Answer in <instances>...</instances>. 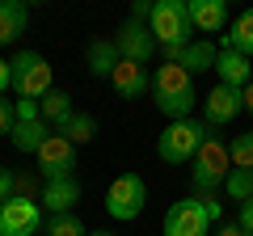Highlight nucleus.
Here are the masks:
<instances>
[{"instance_id": "7", "label": "nucleus", "mask_w": 253, "mask_h": 236, "mask_svg": "<svg viewBox=\"0 0 253 236\" xmlns=\"http://www.w3.org/2000/svg\"><path fill=\"white\" fill-rule=\"evenodd\" d=\"M211 211L203 207V198H177L169 211H165V224H161V236H211Z\"/></svg>"}, {"instance_id": "9", "label": "nucleus", "mask_w": 253, "mask_h": 236, "mask_svg": "<svg viewBox=\"0 0 253 236\" xmlns=\"http://www.w3.org/2000/svg\"><path fill=\"white\" fill-rule=\"evenodd\" d=\"M38 228H42V207H38V198L17 194V198H9L0 207V236H34Z\"/></svg>"}, {"instance_id": "13", "label": "nucleus", "mask_w": 253, "mask_h": 236, "mask_svg": "<svg viewBox=\"0 0 253 236\" xmlns=\"http://www.w3.org/2000/svg\"><path fill=\"white\" fill-rule=\"evenodd\" d=\"M76 202H81V182L76 177H59V182L42 186V211H51V215H72Z\"/></svg>"}, {"instance_id": "6", "label": "nucleus", "mask_w": 253, "mask_h": 236, "mask_svg": "<svg viewBox=\"0 0 253 236\" xmlns=\"http://www.w3.org/2000/svg\"><path fill=\"white\" fill-rule=\"evenodd\" d=\"M148 207V182L139 177V173H118L114 182H110L106 190V211L110 219H118V224H131V219H139Z\"/></svg>"}, {"instance_id": "4", "label": "nucleus", "mask_w": 253, "mask_h": 236, "mask_svg": "<svg viewBox=\"0 0 253 236\" xmlns=\"http://www.w3.org/2000/svg\"><path fill=\"white\" fill-rule=\"evenodd\" d=\"M148 30H152L156 42H177V46H190L194 42V26H190V4L186 0H152V17H148Z\"/></svg>"}, {"instance_id": "27", "label": "nucleus", "mask_w": 253, "mask_h": 236, "mask_svg": "<svg viewBox=\"0 0 253 236\" xmlns=\"http://www.w3.org/2000/svg\"><path fill=\"white\" fill-rule=\"evenodd\" d=\"M13 127H17V101L0 97V135H13Z\"/></svg>"}, {"instance_id": "26", "label": "nucleus", "mask_w": 253, "mask_h": 236, "mask_svg": "<svg viewBox=\"0 0 253 236\" xmlns=\"http://www.w3.org/2000/svg\"><path fill=\"white\" fill-rule=\"evenodd\" d=\"M9 198H17V173H13L9 164H0V207Z\"/></svg>"}, {"instance_id": "10", "label": "nucleus", "mask_w": 253, "mask_h": 236, "mask_svg": "<svg viewBox=\"0 0 253 236\" xmlns=\"http://www.w3.org/2000/svg\"><path fill=\"white\" fill-rule=\"evenodd\" d=\"M38 173L46 182H59V177H76V144H68L63 135H51L38 148Z\"/></svg>"}, {"instance_id": "14", "label": "nucleus", "mask_w": 253, "mask_h": 236, "mask_svg": "<svg viewBox=\"0 0 253 236\" xmlns=\"http://www.w3.org/2000/svg\"><path fill=\"white\" fill-rule=\"evenodd\" d=\"M190 4V26L199 34H219L228 26V4L224 0H186Z\"/></svg>"}, {"instance_id": "24", "label": "nucleus", "mask_w": 253, "mask_h": 236, "mask_svg": "<svg viewBox=\"0 0 253 236\" xmlns=\"http://www.w3.org/2000/svg\"><path fill=\"white\" fill-rule=\"evenodd\" d=\"M46 236H89V228L81 224V215H51L46 219Z\"/></svg>"}, {"instance_id": "19", "label": "nucleus", "mask_w": 253, "mask_h": 236, "mask_svg": "<svg viewBox=\"0 0 253 236\" xmlns=\"http://www.w3.org/2000/svg\"><path fill=\"white\" fill-rule=\"evenodd\" d=\"M26 21H30V9L21 0H0V46L17 42L26 34Z\"/></svg>"}, {"instance_id": "23", "label": "nucleus", "mask_w": 253, "mask_h": 236, "mask_svg": "<svg viewBox=\"0 0 253 236\" xmlns=\"http://www.w3.org/2000/svg\"><path fill=\"white\" fill-rule=\"evenodd\" d=\"M224 194L241 207V202L253 198V169H232L228 173V182H224Z\"/></svg>"}, {"instance_id": "15", "label": "nucleus", "mask_w": 253, "mask_h": 236, "mask_svg": "<svg viewBox=\"0 0 253 236\" xmlns=\"http://www.w3.org/2000/svg\"><path fill=\"white\" fill-rule=\"evenodd\" d=\"M215 76H219V84H228V89H249L253 84V64L241 51H219Z\"/></svg>"}, {"instance_id": "29", "label": "nucleus", "mask_w": 253, "mask_h": 236, "mask_svg": "<svg viewBox=\"0 0 253 236\" xmlns=\"http://www.w3.org/2000/svg\"><path fill=\"white\" fill-rule=\"evenodd\" d=\"M236 224H241V232H245V236H253V198L236 207Z\"/></svg>"}, {"instance_id": "28", "label": "nucleus", "mask_w": 253, "mask_h": 236, "mask_svg": "<svg viewBox=\"0 0 253 236\" xmlns=\"http://www.w3.org/2000/svg\"><path fill=\"white\" fill-rule=\"evenodd\" d=\"M34 118H42V106L30 97H17V122H34Z\"/></svg>"}, {"instance_id": "33", "label": "nucleus", "mask_w": 253, "mask_h": 236, "mask_svg": "<svg viewBox=\"0 0 253 236\" xmlns=\"http://www.w3.org/2000/svg\"><path fill=\"white\" fill-rule=\"evenodd\" d=\"M245 114L253 118V84H249V89H245Z\"/></svg>"}, {"instance_id": "3", "label": "nucleus", "mask_w": 253, "mask_h": 236, "mask_svg": "<svg viewBox=\"0 0 253 236\" xmlns=\"http://www.w3.org/2000/svg\"><path fill=\"white\" fill-rule=\"evenodd\" d=\"M190 164H194V169H190V186H194V194H219V190H224V182H228V173H232L228 144L211 135Z\"/></svg>"}, {"instance_id": "32", "label": "nucleus", "mask_w": 253, "mask_h": 236, "mask_svg": "<svg viewBox=\"0 0 253 236\" xmlns=\"http://www.w3.org/2000/svg\"><path fill=\"white\" fill-rule=\"evenodd\" d=\"M215 236H245V232H241V224H219Z\"/></svg>"}, {"instance_id": "22", "label": "nucleus", "mask_w": 253, "mask_h": 236, "mask_svg": "<svg viewBox=\"0 0 253 236\" xmlns=\"http://www.w3.org/2000/svg\"><path fill=\"white\" fill-rule=\"evenodd\" d=\"M55 135H63L68 144H76V148H81V144H89V139L97 135V118H93V114H84V110H76V114L68 118L63 127H55Z\"/></svg>"}, {"instance_id": "11", "label": "nucleus", "mask_w": 253, "mask_h": 236, "mask_svg": "<svg viewBox=\"0 0 253 236\" xmlns=\"http://www.w3.org/2000/svg\"><path fill=\"white\" fill-rule=\"evenodd\" d=\"M245 114V89H228V84H215V89L203 97V122L207 127H228L232 118Z\"/></svg>"}, {"instance_id": "20", "label": "nucleus", "mask_w": 253, "mask_h": 236, "mask_svg": "<svg viewBox=\"0 0 253 236\" xmlns=\"http://www.w3.org/2000/svg\"><path fill=\"white\" fill-rule=\"evenodd\" d=\"M51 135H55V131L46 127L42 118H34V122H17L9 139H13V148H17V152H30V156H38V148H42Z\"/></svg>"}, {"instance_id": "25", "label": "nucleus", "mask_w": 253, "mask_h": 236, "mask_svg": "<svg viewBox=\"0 0 253 236\" xmlns=\"http://www.w3.org/2000/svg\"><path fill=\"white\" fill-rule=\"evenodd\" d=\"M228 156H232V169H253V131L236 135L228 144Z\"/></svg>"}, {"instance_id": "31", "label": "nucleus", "mask_w": 253, "mask_h": 236, "mask_svg": "<svg viewBox=\"0 0 253 236\" xmlns=\"http://www.w3.org/2000/svg\"><path fill=\"white\" fill-rule=\"evenodd\" d=\"M13 89V76H9V59H0V97Z\"/></svg>"}, {"instance_id": "5", "label": "nucleus", "mask_w": 253, "mask_h": 236, "mask_svg": "<svg viewBox=\"0 0 253 236\" xmlns=\"http://www.w3.org/2000/svg\"><path fill=\"white\" fill-rule=\"evenodd\" d=\"M9 76H13V93L17 97H30V101H42L55 89L51 84V64L38 51H17L9 59Z\"/></svg>"}, {"instance_id": "21", "label": "nucleus", "mask_w": 253, "mask_h": 236, "mask_svg": "<svg viewBox=\"0 0 253 236\" xmlns=\"http://www.w3.org/2000/svg\"><path fill=\"white\" fill-rule=\"evenodd\" d=\"M38 106H42V122H46V127H63V122H68V118H72L76 114V106H72V97H68V93H63V89H51V93H46V97L42 101H38Z\"/></svg>"}, {"instance_id": "34", "label": "nucleus", "mask_w": 253, "mask_h": 236, "mask_svg": "<svg viewBox=\"0 0 253 236\" xmlns=\"http://www.w3.org/2000/svg\"><path fill=\"white\" fill-rule=\"evenodd\" d=\"M89 236H114V232H89Z\"/></svg>"}, {"instance_id": "12", "label": "nucleus", "mask_w": 253, "mask_h": 236, "mask_svg": "<svg viewBox=\"0 0 253 236\" xmlns=\"http://www.w3.org/2000/svg\"><path fill=\"white\" fill-rule=\"evenodd\" d=\"M110 89H114L123 101H139L144 93H152V72H148L144 64L123 59V64L114 68V76H110Z\"/></svg>"}, {"instance_id": "30", "label": "nucleus", "mask_w": 253, "mask_h": 236, "mask_svg": "<svg viewBox=\"0 0 253 236\" xmlns=\"http://www.w3.org/2000/svg\"><path fill=\"white\" fill-rule=\"evenodd\" d=\"M131 17H135V21H148V17H152V0H135V4H131Z\"/></svg>"}, {"instance_id": "2", "label": "nucleus", "mask_w": 253, "mask_h": 236, "mask_svg": "<svg viewBox=\"0 0 253 236\" xmlns=\"http://www.w3.org/2000/svg\"><path fill=\"white\" fill-rule=\"evenodd\" d=\"M211 139V127L203 122V118H177V122H169V127L156 135V156H161L165 164H186L199 156V148Z\"/></svg>"}, {"instance_id": "8", "label": "nucleus", "mask_w": 253, "mask_h": 236, "mask_svg": "<svg viewBox=\"0 0 253 236\" xmlns=\"http://www.w3.org/2000/svg\"><path fill=\"white\" fill-rule=\"evenodd\" d=\"M114 46L123 59H131V64H152L156 55H161V42L152 38V30H148V21H135V17H126L123 26H118L114 34Z\"/></svg>"}, {"instance_id": "16", "label": "nucleus", "mask_w": 253, "mask_h": 236, "mask_svg": "<svg viewBox=\"0 0 253 236\" xmlns=\"http://www.w3.org/2000/svg\"><path fill=\"white\" fill-rule=\"evenodd\" d=\"M84 64H89V76H97V80H110V76H114V68L123 64V55H118L114 38H93L89 51H84Z\"/></svg>"}, {"instance_id": "17", "label": "nucleus", "mask_w": 253, "mask_h": 236, "mask_svg": "<svg viewBox=\"0 0 253 236\" xmlns=\"http://www.w3.org/2000/svg\"><path fill=\"white\" fill-rule=\"evenodd\" d=\"M215 59H219V42H211V38H194V42L181 51L177 68H186L190 76H199V72H215Z\"/></svg>"}, {"instance_id": "1", "label": "nucleus", "mask_w": 253, "mask_h": 236, "mask_svg": "<svg viewBox=\"0 0 253 236\" xmlns=\"http://www.w3.org/2000/svg\"><path fill=\"white\" fill-rule=\"evenodd\" d=\"M152 101L169 122L190 118V110L199 106V93H194V76L177 64H161L152 72Z\"/></svg>"}, {"instance_id": "18", "label": "nucleus", "mask_w": 253, "mask_h": 236, "mask_svg": "<svg viewBox=\"0 0 253 236\" xmlns=\"http://www.w3.org/2000/svg\"><path fill=\"white\" fill-rule=\"evenodd\" d=\"M219 51H241L245 59H253V9H245L241 17H232L228 34L219 38Z\"/></svg>"}]
</instances>
